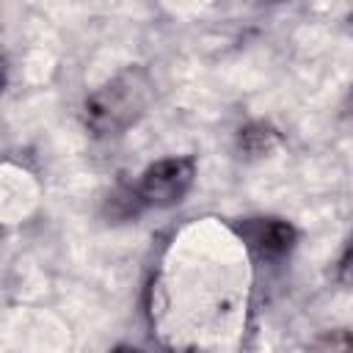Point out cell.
<instances>
[{
  "mask_svg": "<svg viewBox=\"0 0 353 353\" xmlns=\"http://www.w3.org/2000/svg\"><path fill=\"white\" fill-rule=\"evenodd\" d=\"M152 94L154 88L146 69L127 66L88 94L83 105V121L99 138L121 135L146 113Z\"/></svg>",
  "mask_w": 353,
  "mask_h": 353,
  "instance_id": "cell-1",
  "label": "cell"
},
{
  "mask_svg": "<svg viewBox=\"0 0 353 353\" xmlns=\"http://www.w3.org/2000/svg\"><path fill=\"white\" fill-rule=\"evenodd\" d=\"M196 179L193 157H165L152 163L135 188L141 207H174L179 204Z\"/></svg>",
  "mask_w": 353,
  "mask_h": 353,
  "instance_id": "cell-2",
  "label": "cell"
},
{
  "mask_svg": "<svg viewBox=\"0 0 353 353\" xmlns=\"http://www.w3.org/2000/svg\"><path fill=\"white\" fill-rule=\"evenodd\" d=\"M237 234L259 259H281L295 245V229L281 218H248L237 223Z\"/></svg>",
  "mask_w": 353,
  "mask_h": 353,
  "instance_id": "cell-3",
  "label": "cell"
},
{
  "mask_svg": "<svg viewBox=\"0 0 353 353\" xmlns=\"http://www.w3.org/2000/svg\"><path fill=\"white\" fill-rule=\"evenodd\" d=\"M276 143H279V132L265 121H254L237 132V149L245 157H262V154L273 152Z\"/></svg>",
  "mask_w": 353,
  "mask_h": 353,
  "instance_id": "cell-4",
  "label": "cell"
},
{
  "mask_svg": "<svg viewBox=\"0 0 353 353\" xmlns=\"http://www.w3.org/2000/svg\"><path fill=\"white\" fill-rule=\"evenodd\" d=\"M3 85H6V66H3V58H0V94H3Z\"/></svg>",
  "mask_w": 353,
  "mask_h": 353,
  "instance_id": "cell-5",
  "label": "cell"
}]
</instances>
